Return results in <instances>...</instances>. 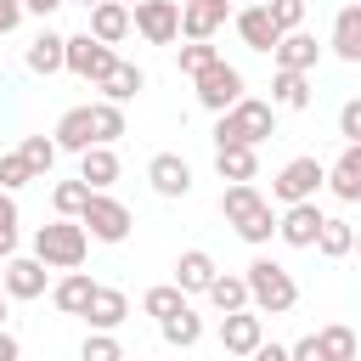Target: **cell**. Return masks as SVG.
I'll list each match as a JSON object with an SVG mask.
<instances>
[{
  "mask_svg": "<svg viewBox=\"0 0 361 361\" xmlns=\"http://www.w3.org/2000/svg\"><path fill=\"white\" fill-rule=\"evenodd\" d=\"M220 214H226V226L243 237V243H271L276 237V214H271V197L254 186V180H243V186H226L220 192Z\"/></svg>",
  "mask_w": 361,
  "mask_h": 361,
  "instance_id": "cell-1",
  "label": "cell"
},
{
  "mask_svg": "<svg viewBox=\"0 0 361 361\" xmlns=\"http://www.w3.org/2000/svg\"><path fill=\"white\" fill-rule=\"evenodd\" d=\"M276 135V107L259 96H243L231 113L214 118V147H259Z\"/></svg>",
  "mask_w": 361,
  "mask_h": 361,
  "instance_id": "cell-2",
  "label": "cell"
},
{
  "mask_svg": "<svg viewBox=\"0 0 361 361\" xmlns=\"http://www.w3.org/2000/svg\"><path fill=\"white\" fill-rule=\"evenodd\" d=\"M243 276H248V305H254L259 316H288V310L299 305V282H293L288 265H276V259L259 254Z\"/></svg>",
  "mask_w": 361,
  "mask_h": 361,
  "instance_id": "cell-3",
  "label": "cell"
},
{
  "mask_svg": "<svg viewBox=\"0 0 361 361\" xmlns=\"http://www.w3.org/2000/svg\"><path fill=\"white\" fill-rule=\"evenodd\" d=\"M85 254H90V231L79 220H62L56 214V220H45L34 231V259H45L51 271H79Z\"/></svg>",
  "mask_w": 361,
  "mask_h": 361,
  "instance_id": "cell-4",
  "label": "cell"
},
{
  "mask_svg": "<svg viewBox=\"0 0 361 361\" xmlns=\"http://www.w3.org/2000/svg\"><path fill=\"white\" fill-rule=\"evenodd\" d=\"M322 186H327V164L322 158H288L276 169V180H271V197L282 209H293V203H316Z\"/></svg>",
  "mask_w": 361,
  "mask_h": 361,
  "instance_id": "cell-5",
  "label": "cell"
},
{
  "mask_svg": "<svg viewBox=\"0 0 361 361\" xmlns=\"http://www.w3.org/2000/svg\"><path fill=\"white\" fill-rule=\"evenodd\" d=\"M192 85H197V107H203V113H214V118H220V113H231V107L248 96V79H243V68H231L226 56H220L209 73H197Z\"/></svg>",
  "mask_w": 361,
  "mask_h": 361,
  "instance_id": "cell-6",
  "label": "cell"
},
{
  "mask_svg": "<svg viewBox=\"0 0 361 361\" xmlns=\"http://www.w3.org/2000/svg\"><path fill=\"white\" fill-rule=\"evenodd\" d=\"M79 226L90 231V243H124V237H130V226H135V214H130L113 192H96V197H90V209L79 214Z\"/></svg>",
  "mask_w": 361,
  "mask_h": 361,
  "instance_id": "cell-7",
  "label": "cell"
},
{
  "mask_svg": "<svg viewBox=\"0 0 361 361\" xmlns=\"http://www.w3.org/2000/svg\"><path fill=\"white\" fill-rule=\"evenodd\" d=\"M113 62H118V51H113V45H102L90 28H85V34H68V73H73V79L102 85V79L113 73Z\"/></svg>",
  "mask_w": 361,
  "mask_h": 361,
  "instance_id": "cell-8",
  "label": "cell"
},
{
  "mask_svg": "<svg viewBox=\"0 0 361 361\" xmlns=\"http://www.w3.org/2000/svg\"><path fill=\"white\" fill-rule=\"evenodd\" d=\"M130 17H135V34L147 45H175L180 39V0H135Z\"/></svg>",
  "mask_w": 361,
  "mask_h": 361,
  "instance_id": "cell-9",
  "label": "cell"
},
{
  "mask_svg": "<svg viewBox=\"0 0 361 361\" xmlns=\"http://www.w3.org/2000/svg\"><path fill=\"white\" fill-rule=\"evenodd\" d=\"M0 282H6L11 299H39V293H51V265L34 259V254H17V259L0 265Z\"/></svg>",
  "mask_w": 361,
  "mask_h": 361,
  "instance_id": "cell-10",
  "label": "cell"
},
{
  "mask_svg": "<svg viewBox=\"0 0 361 361\" xmlns=\"http://www.w3.org/2000/svg\"><path fill=\"white\" fill-rule=\"evenodd\" d=\"M265 344V316L259 310H237V316H220V350L226 355H254Z\"/></svg>",
  "mask_w": 361,
  "mask_h": 361,
  "instance_id": "cell-11",
  "label": "cell"
},
{
  "mask_svg": "<svg viewBox=\"0 0 361 361\" xmlns=\"http://www.w3.org/2000/svg\"><path fill=\"white\" fill-rule=\"evenodd\" d=\"M322 226H327V214H322L316 203H293V209L276 214V237H282L288 248H316Z\"/></svg>",
  "mask_w": 361,
  "mask_h": 361,
  "instance_id": "cell-12",
  "label": "cell"
},
{
  "mask_svg": "<svg viewBox=\"0 0 361 361\" xmlns=\"http://www.w3.org/2000/svg\"><path fill=\"white\" fill-rule=\"evenodd\" d=\"M147 180H152L158 197H186V192H192V164H186L180 152H152Z\"/></svg>",
  "mask_w": 361,
  "mask_h": 361,
  "instance_id": "cell-13",
  "label": "cell"
},
{
  "mask_svg": "<svg viewBox=\"0 0 361 361\" xmlns=\"http://www.w3.org/2000/svg\"><path fill=\"white\" fill-rule=\"evenodd\" d=\"M226 17H231L226 0H180V34L186 39H214L226 28Z\"/></svg>",
  "mask_w": 361,
  "mask_h": 361,
  "instance_id": "cell-14",
  "label": "cell"
},
{
  "mask_svg": "<svg viewBox=\"0 0 361 361\" xmlns=\"http://www.w3.org/2000/svg\"><path fill=\"white\" fill-rule=\"evenodd\" d=\"M327 51L338 56V62H361V0H350V6H338L333 11V34H327Z\"/></svg>",
  "mask_w": 361,
  "mask_h": 361,
  "instance_id": "cell-15",
  "label": "cell"
},
{
  "mask_svg": "<svg viewBox=\"0 0 361 361\" xmlns=\"http://www.w3.org/2000/svg\"><path fill=\"white\" fill-rule=\"evenodd\" d=\"M271 62H276L282 73H310V68L322 62V39H316L310 28H299V34H282V45L271 51Z\"/></svg>",
  "mask_w": 361,
  "mask_h": 361,
  "instance_id": "cell-16",
  "label": "cell"
},
{
  "mask_svg": "<svg viewBox=\"0 0 361 361\" xmlns=\"http://www.w3.org/2000/svg\"><path fill=\"white\" fill-rule=\"evenodd\" d=\"M214 276H220V265H214L209 248H186V254L175 259V288H180L186 299H192V293H209Z\"/></svg>",
  "mask_w": 361,
  "mask_h": 361,
  "instance_id": "cell-17",
  "label": "cell"
},
{
  "mask_svg": "<svg viewBox=\"0 0 361 361\" xmlns=\"http://www.w3.org/2000/svg\"><path fill=\"white\" fill-rule=\"evenodd\" d=\"M90 299H96V282H90V271H62V276L51 282V305H56L62 316H79V322H85Z\"/></svg>",
  "mask_w": 361,
  "mask_h": 361,
  "instance_id": "cell-18",
  "label": "cell"
},
{
  "mask_svg": "<svg viewBox=\"0 0 361 361\" xmlns=\"http://www.w3.org/2000/svg\"><path fill=\"white\" fill-rule=\"evenodd\" d=\"M124 322H130V299H124L118 288L96 282V299H90V310H85V327H90V333H118Z\"/></svg>",
  "mask_w": 361,
  "mask_h": 361,
  "instance_id": "cell-19",
  "label": "cell"
},
{
  "mask_svg": "<svg viewBox=\"0 0 361 361\" xmlns=\"http://www.w3.org/2000/svg\"><path fill=\"white\" fill-rule=\"evenodd\" d=\"M231 23H237V34H243V45H248V51H265V56H271V51L282 45V28L271 23V11H265V6H243Z\"/></svg>",
  "mask_w": 361,
  "mask_h": 361,
  "instance_id": "cell-20",
  "label": "cell"
},
{
  "mask_svg": "<svg viewBox=\"0 0 361 361\" xmlns=\"http://www.w3.org/2000/svg\"><path fill=\"white\" fill-rule=\"evenodd\" d=\"M51 141H56L62 152H90V147H96V118H90V102H85V107H68V113L56 118Z\"/></svg>",
  "mask_w": 361,
  "mask_h": 361,
  "instance_id": "cell-21",
  "label": "cell"
},
{
  "mask_svg": "<svg viewBox=\"0 0 361 361\" xmlns=\"http://www.w3.org/2000/svg\"><path fill=\"white\" fill-rule=\"evenodd\" d=\"M23 62H28V73H62L68 68V34H56V28H45V34H34V45L23 51Z\"/></svg>",
  "mask_w": 361,
  "mask_h": 361,
  "instance_id": "cell-22",
  "label": "cell"
},
{
  "mask_svg": "<svg viewBox=\"0 0 361 361\" xmlns=\"http://www.w3.org/2000/svg\"><path fill=\"white\" fill-rule=\"evenodd\" d=\"M327 192L338 203H361V147H344L327 169Z\"/></svg>",
  "mask_w": 361,
  "mask_h": 361,
  "instance_id": "cell-23",
  "label": "cell"
},
{
  "mask_svg": "<svg viewBox=\"0 0 361 361\" xmlns=\"http://www.w3.org/2000/svg\"><path fill=\"white\" fill-rule=\"evenodd\" d=\"M96 90H102V102L124 107V102H135V96L147 90V73H141L135 62H124V56H118V62H113V73H107V79H102Z\"/></svg>",
  "mask_w": 361,
  "mask_h": 361,
  "instance_id": "cell-24",
  "label": "cell"
},
{
  "mask_svg": "<svg viewBox=\"0 0 361 361\" xmlns=\"http://www.w3.org/2000/svg\"><path fill=\"white\" fill-rule=\"evenodd\" d=\"M130 28H135V17H130V6H118V0H102V6L90 11V34H96L102 45L130 39Z\"/></svg>",
  "mask_w": 361,
  "mask_h": 361,
  "instance_id": "cell-25",
  "label": "cell"
},
{
  "mask_svg": "<svg viewBox=\"0 0 361 361\" xmlns=\"http://www.w3.org/2000/svg\"><path fill=\"white\" fill-rule=\"evenodd\" d=\"M271 107L276 113H305L310 107V73H271Z\"/></svg>",
  "mask_w": 361,
  "mask_h": 361,
  "instance_id": "cell-26",
  "label": "cell"
},
{
  "mask_svg": "<svg viewBox=\"0 0 361 361\" xmlns=\"http://www.w3.org/2000/svg\"><path fill=\"white\" fill-rule=\"evenodd\" d=\"M214 175L226 186H243V180L259 175V152L254 147H214Z\"/></svg>",
  "mask_w": 361,
  "mask_h": 361,
  "instance_id": "cell-27",
  "label": "cell"
},
{
  "mask_svg": "<svg viewBox=\"0 0 361 361\" xmlns=\"http://www.w3.org/2000/svg\"><path fill=\"white\" fill-rule=\"evenodd\" d=\"M79 180H85L90 192H107V186L118 180V152H113V147H90V152H79Z\"/></svg>",
  "mask_w": 361,
  "mask_h": 361,
  "instance_id": "cell-28",
  "label": "cell"
},
{
  "mask_svg": "<svg viewBox=\"0 0 361 361\" xmlns=\"http://www.w3.org/2000/svg\"><path fill=\"white\" fill-rule=\"evenodd\" d=\"M203 299H209V305H214L220 316H237V310H254V305H248V276H226V271L214 276V288H209Z\"/></svg>",
  "mask_w": 361,
  "mask_h": 361,
  "instance_id": "cell-29",
  "label": "cell"
},
{
  "mask_svg": "<svg viewBox=\"0 0 361 361\" xmlns=\"http://www.w3.org/2000/svg\"><path fill=\"white\" fill-rule=\"evenodd\" d=\"M316 254H322V259H344V254H355V226L338 220V214H327V226H322V237H316Z\"/></svg>",
  "mask_w": 361,
  "mask_h": 361,
  "instance_id": "cell-30",
  "label": "cell"
},
{
  "mask_svg": "<svg viewBox=\"0 0 361 361\" xmlns=\"http://www.w3.org/2000/svg\"><path fill=\"white\" fill-rule=\"evenodd\" d=\"M158 333H164V344H169V350H192V344L203 338V316H197V310L186 305L180 316H169V322H158Z\"/></svg>",
  "mask_w": 361,
  "mask_h": 361,
  "instance_id": "cell-31",
  "label": "cell"
},
{
  "mask_svg": "<svg viewBox=\"0 0 361 361\" xmlns=\"http://www.w3.org/2000/svg\"><path fill=\"white\" fill-rule=\"evenodd\" d=\"M90 197H96V192H90L85 180H56V186H51V209H56L62 220H79V214L90 209Z\"/></svg>",
  "mask_w": 361,
  "mask_h": 361,
  "instance_id": "cell-32",
  "label": "cell"
},
{
  "mask_svg": "<svg viewBox=\"0 0 361 361\" xmlns=\"http://www.w3.org/2000/svg\"><path fill=\"white\" fill-rule=\"evenodd\" d=\"M141 310H147L152 322H169V316H180V310H186V293H180L175 282H158V288H147V293H141Z\"/></svg>",
  "mask_w": 361,
  "mask_h": 361,
  "instance_id": "cell-33",
  "label": "cell"
},
{
  "mask_svg": "<svg viewBox=\"0 0 361 361\" xmlns=\"http://www.w3.org/2000/svg\"><path fill=\"white\" fill-rule=\"evenodd\" d=\"M316 338H322V350H327V361H355V327H344V322H327V327H316Z\"/></svg>",
  "mask_w": 361,
  "mask_h": 361,
  "instance_id": "cell-34",
  "label": "cell"
},
{
  "mask_svg": "<svg viewBox=\"0 0 361 361\" xmlns=\"http://www.w3.org/2000/svg\"><path fill=\"white\" fill-rule=\"evenodd\" d=\"M175 62H180V73H186V79H197V73H209V68H214V62H220V51H214V45H209V39H186V45H180V56H175Z\"/></svg>",
  "mask_w": 361,
  "mask_h": 361,
  "instance_id": "cell-35",
  "label": "cell"
},
{
  "mask_svg": "<svg viewBox=\"0 0 361 361\" xmlns=\"http://www.w3.org/2000/svg\"><path fill=\"white\" fill-rule=\"evenodd\" d=\"M90 118H96V147H113L124 135V107L113 102H90Z\"/></svg>",
  "mask_w": 361,
  "mask_h": 361,
  "instance_id": "cell-36",
  "label": "cell"
},
{
  "mask_svg": "<svg viewBox=\"0 0 361 361\" xmlns=\"http://www.w3.org/2000/svg\"><path fill=\"white\" fill-rule=\"evenodd\" d=\"M17 152L28 158V169H34V175H51V164H56V152H62V147H56V141H45V135H23V147H17Z\"/></svg>",
  "mask_w": 361,
  "mask_h": 361,
  "instance_id": "cell-37",
  "label": "cell"
},
{
  "mask_svg": "<svg viewBox=\"0 0 361 361\" xmlns=\"http://www.w3.org/2000/svg\"><path fill=\"white\" fill-rule=\"evenodd\" d=\"M79 361H124V344H118V333H85V344H79Z\"/></svg>",
  "mask_w": 361,
  "mask_h": 361,
  "instance_id": "cell-38",
  "label": "cell"
},
{
  "mask_svg": "<svg viewBox=\"0 0 361 361\" xmlns=\"http://www.w3.org/2000/svg\"><path fill=\"white\" fill-rule=\"evenodd\" d=\"M28 180H39V175L28 169V158H23V152H0V192H17V186H28Z\"/></svg>",
  "mask_w": 361,
  "mask_h": 361,
  "instance_id": "cell-39",
  "label": "cell"
},
{
  "mask_svg": "<svg viewBox=\"0 0 361 361\" xmlns=\"http://www.w3.org/2000/svg\"><path fill=\"white\" fill-rule=\"evenodd\" d=\"M265 11H271V23L282 34H299L305 28V0H265Z\"/></svg>",
  "mask_w": 361,
  "mask_h": 361,
  "instance_id": "cell-40",
  "label": "cell"
},
{
  "mask_svg": "<svg viewBox=\"0 0 361 361\" xmlns=\"http://www.w3.org/2000/svg\"><path fill=\"white\" fill-rule=\"evenodd\" d=\"M338 135H344V147H361V96H350L338 107Z\"/></svg>",
  "mask_w": 361,
  "mask_h": 361,
  "instance_id": "cell-41",
  "label": "cell"
},
{
  "mask_svg": "<svg viewBox=\"0 0 361 361\" xmlns=\"http://www.w3.org/2000/svg\"><path fill=\"white\" fill-rule=\"evenodd\" d=\"M288 355H293V361H327V350H322V338H316V333L293 338V344H288Z\"/></svg>",
  "mask_w": 361,
  "mask_h": 361,
  "instance_id": "cell-42",
  "label": "cell"
},
{
  "mask_svg": "<svg viewBox=\"0 0 361 361\" xmlns=\"http://www.w3.org/2000/svg\"><path fill=\"white\" fill-rule=\"evenodd\" d=\"M28 11H23V0H0V39L6 34H17V23H23Z\"/></svg>",
  "mask_w": 361,
  "mask_h": 361,
  "instance_id": "cell-43",
  "label": "cell"
},
{
  "mask_svg": "<svg viewBox=\"0 0 361 361\" xmlns=\"http://www.w3.org/2000/svg\"><path fill=\"white\" fill-rule=\"evenodd\" d=\"M248 361H293V355H288V344H259Z\"/></svg>",
  "mask_w": 361,
  "mask_h": 361,
  "instance_id": "cell-44",
  "label": "cell"
},
{
  "mask_svg": "<svg viewBox=\"0 0 361 361\" xmlns=\"http://www.w3.org/2000/svg\"><path fill=\"white\" fill-rule=\"evenodd\" d=\"M0 259H17V226H0Z\"/></svg>",
  "mask_w": 361,
  "mask_h": 361,
  "instance_id": "cell-45",
  "label": "cell"
},
{
  "mask_svg": "<svg viewBox=\"0 0 361 361\" xmlns=\"http://www.w3.org/2000/svg\"><path fill=\"white\" fill-rule=\"evenodd\" d=\"M0 361H23V344H17V333H0Z\"/></svg>",
  "mask_w": 361,
  "mask_h": 361,
  "instance_id": "cell-46",
  "label": "cell"
},
{
  "mask_svg": "<svg viewBox=\"0 0 361 361\" xmlns=\"http://www.w3.org/2000/svg\"><path fill=\"white\" fill-rule=\"evenodd\" d=\"M0 226H17V197L0 192Z\"/></svg>",
  "mask_w": 361,
  "mask_h": 361,
  "instance_id": "cell-47",
  "label": "cell"
},
{
  "mask_svg": "<svg viewBox=\"0 0 361 361\" xmlns=\"http://www.w3.org/2000/svg\"><path fill=\"white\" fill-rule=\"evenodd\" d=\"M56 6H68V0H23V11H34V17H51Z\"/></svg>",
  "mask_w": 361,
  "mask_h": 361,
  "instance_id": "cell-48",
  "label": "cell"
},
{
  "mask_svg": "<svg viewBox=\"0 0 361 361\" xmlns=\"http://www.w3.org/2000/svg\"><path fill=\"white\" fill-rule=\"evenodd\" d=\"M6 305H11V293H6V282H0V333H6Z\"/></svg>",
  "mask_w": 361,
  "mask_h": 361,
  "instance_id": "cell-49",
  "label": "cell"
},
{
  "mask_svg": "<svg viewBox=\"0 0 361 361\" xmlns=\"http://www.w3.org/2000/svg\"><path fill=\"white\" fill-rule=\"evenodd\" d=\"M79 6H85V11H96V6H102V0H79Z\"/></svg>",
  "mask_w": 361,
  "mask_h": 361,
  "instance_id": "cell-50",
  "label": "cell"
},
{
  "mask_svg": "<svg viewBox=\"0 0 361 361\" xmlns=\"http://www.w3.org/2000/svg\"><path fill=\"white\" fill-rule=\"evenodd\" d=\"M355 254H361V231H355Z\"/></svg>",
  "mask_w": 361,
  "mask_h": 361,
  "instance_id": "cell-51",
  "label": "cell"
},
{
  "mask_svg": "<svg viewBox=\"0 0 361 361\" xmlns=\"http://www.w3.org/2000/svg\"><path fill=\"white\" fill-rule=\"evenodd\" d=\"M118 6H135V0H118Z\"/></svg>",
  "mask_w": 361,
  "mask_h": 361,
  "instance_id": "cell-52",
  "label": "cell"
},
{
  "mask_svg": "<svg viewBox=\"0 0 361 361\" xmlns=\"http://www.w3.org/2000/svg\"><path fill=\"white\" fill-rule=\"evenodd\" d=\"M305 6H310V0H305Z\"/></svg>",
  "mask_w": 361,
  "mask_h": 361,
  "instance_id": "cell-53",
  "label": "cell"
}]
</instances>
